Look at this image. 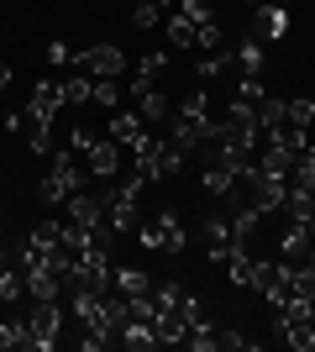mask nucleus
Segmentation results:
<instances>
[{"label": "nucleus", "instance_id": "nucleus-1", "mask_svg": "<svg viewBox=\"0 0 315 352\" xmlns=\"http://www.w3.org/2000/svg\"><path fill=\"white\" fill-rule=\"evenodd\" d=\"M84 184V168L74 163V147H58V153H47V174H43V200L47 206H69V195Z\"/></svg>", "mask_w": 315, "mask_h": 352}, {"label": "nucleus", "instance_id": "nucleus-2", "mask_svg": "<svg viewBox=\"0 0 315 352\" xmlns=\"http://www.w3.org/2000/svg\"><path fill=\"white\" fill-rule=\"evenodd\" d=\"M16 268H21V279H27V300H58L63 279L53 274V268H47V258H43V252L21 248V252H16Z\"/></svg>", "mask_w": 315, "mask_h": 352}, {"label": "nucleus", "instance_id": "nucleus-3", "mask_svg": "<svg viewBox=\"0 0 315 352\" xmlns=\"http://www.w3.org/2000/svg\"><path fill=\"white\" fill-rule=\"evenodd\" d=\"M289 279H294V263H289V258H263V263H253V289L263 294L273 310L289 300Z\"/></svg>", "mask_w": 315, "mask_h": 352}, {"label": "nucleus", "instance_id": "nucleus-4", "mask_svg": "<svg viewBox=\"0 0 315 352\" xmlns=\"http://www.w3.org/2000/svg\"><path fill=\"white\" fill-rule=\"evenodd\" d=\"M142 232V242H148L152 252H184L189 248V232H184V221H179V210H158V221H148V226H137Z\"/></svg>", "mask_w": 315, "mask_h": 352}, {"label": "nucleus", "instance_id": "nucleus-5", "mask_svg": "<svg viewBox=\"0 0 315 352\" xmlns=\"http://www.w3.org/2000/svg\"><path fill=\"white\" fill-rule=\"evenodd\" d=\"M74 69L90 74V79H121V74H126V53H121L116 43H95V47H84V53H74Z\"/></svg>", "mask_w": 315, "mask_h": 352}, {"label": "nucleus", "instance_id": "nucleus-6", "mask_svg": "<svg viewBox=\"0 0 315 352\" xmlns=\"http://www.w3.org/2000/svg\"><path fill=\"white\" fill-rule=\"evenodd\" d=\"M32 347L37 352H47L53 342H58V326H63V310H58V300H32Z\"/></svg>", "mask_w": 315, "mask_h": 352}, {"label": "nucleus", "instance_id": "nucleus-7", "mask_svg": "<svg viewBox=\"0 0 315 352\" xmlns=\"http://www.w3.org/2000/svg\"><path fill=\"white\" fill-rule=\"evenodd\" d=\"M237 248H242V232H237V221H231V216L205 221V258H210V263H226Z\"/></svg>", "mask_w": 315, "mask_h": 352}, {"label": "nucleus", "instance_id": "nucleus-8", "mask_svg": "<svg viewBox=\"0 0 315 352\" xmlns=\"http://www.w3.org/2000/svg\"><path fill=\"white\" fill-rule=\"evenodd\" d=\"M63 111V79H43V85H32V105L27 116L37 121V126H53V116Z\"/></svg>", "mask_w": 315, "mask_h": 352}, {"label": "nucleus", "instance_id": "nucleus-9", "mask_svg": "<svg viewBox=\"0 0 315 352\" xmlns=\"http://www.w3.org/2000/svg\"><path fill=\"white\" fill-rule=\"evenodd\" d=\"M126 89L137 95V116L142 121H163L168 116V100H163V89H158V79H142V74H137Z\"/></svg>", "mask_w": 315, "mask_h": 352}, {"label": "nucleus", "instance_id": "nucleus-10", "mask_svg": "<svg viewBox=\"0 0 315 352\" xmlns=\"http://www.w3.org/2000/svg\"><path fill=\"white\" fill-rule=\"evenodd\" d=\"M116 137H100V142L84 153V174H95V179H116L121 174V153H116Z\"/></svg>", "mask_w": 315, "mask_h": 352}, {"label": "nucleus", "instance_id": "nucleus-11", "mask_svg": "<svg viewBox=\"0 0 315 352\" xmlns=\"http://www.w3.org/2000/svg\"><path fill=\"white\" fill-rule=\"evenodd\" d=\"M284 32H289V11L284 6H273V0L268 6H253V37L257 43H273V37H284Z\"/></svg>", "mask_w": 315, "mask_h": 352}, {"label": "nucleus", "instance_id": "nucleus-12", "mask_svg": "<svg viewBox=\"0 0 315 352\" xmlns=\"http://www.w3.org/2000/svg\"><path fill=\"white\" fill-rule=\"evenodd\" d=\"M253 200H257V206H263V210H273V206H284V195H289V174H268V168H257V174H253Z\"/></svg>", "mask_w": 315, "mask_h": 352}, {"label": "nucleus", "instance_id": "nucleus-13", "mask_svg": "<svg viewBox=\"0 0 315 352\" xmlns=\"http://www.w3.org/2000/svg\"><path fill=\"white\" fill-rule=\"evenodd\" d=\"M210 137H215V121H210V116H179V121H174V142H179L184 147V153H195V147L200 142H210Z\"/></svg>", "mask_w": 315, "mask_h": 352}, {"label": "nucleus", "instance_id": "nucleus-14", "mask_svg": "<svg viewBox=\"0 0 315 352\" xmlns=\"http://www.w3.org/2000/svg\"><path fill=\"white\" fill-rule=\"evenodd\" d=\"M200 184H205V190L215 195V200H221V195H231V190H237V168H231L226 158H215V153H210V163L200 168Z\"/></svg>", "mask_w": 315, "mask_h": 352}, {"label": "nucleus", "instance_id": "nucleus-15", "mask_svg": "<svg viewBox=\"0 0 315 352\" xmlns=\"http://www.w3.org/2000/svg\"><path fill=\"white\" fill-rule=\"evenodd\" d=\"M110 137H116L121 147H137L148 137V121L137 116V111H116V116H110Z\"/></svg>", "mask_w": 315, "mask_h": 352}, {"label": "nucleus", "instance_id": "nucleus-16", "mask_svg": "<svg viewBox=\"0 0 315 352\" xmlns=\"http://www.w3.org/2000/svg\"><path fill=\"white\" fill-rule=\"evenodd\" d=\"M69 216H74L79 226H105V200H95V195L74 190V195H69Z\"/></svg>", "mask_w": 315, "mask_h": 352}, {"label": "nucleus", "instance_id": "nucleus-17", "mask_svg": "<svg viewBox=\"0 0 315 352\" xmlns=\"http://www.w3.org/2000/svg\"><path fill=\"white\" fill-rule=\"evenodd\" d=\"M152 331H158V347H174V342H184V337H189V321H184L179 310H158Z\"/></svg>", "mask_w": 315, "mask_h": 352}, {"label": "nucleus", "instance_id": "nucleus-18", "mask_svg": "<svg viewBox=\"0 0 315 352\" xmlns=\"http://www.w3.org/2000/svg\"><path fill=\"white\" fill-rule=\"evenodd\" d=\"M110 289L126 294V300H137V294H148V289H152V279L142 274V268H110Z\"/></svg>", "mask_w": 315, "mask_h": 352}, {"label": "nucleus", "instance_id": "nucleus-19", "mask_svg": "<svg viewBox=\"0 0 315 352\" xmlns=\"http://www.w3.org/2000/svg\"><path fill=\"white\" fill-rule=\"evenodd\" d=\"M116 342L132 347V352H148V347H158V331H152V321H126L116 331Z\"/></svg>", "mask_w": 315, "mask_h": 352}, {"label": "nucleus", "instance_id": "nucleus-20", "mask_svg": "<svg viewBox=\"0 0 315 352\" xmlns=\"http://www.w3.org/2000/svg\"><path fill=\"white\" fill-rule=\"evenodd\" d=\"M0 347L5 352H32V326L27 321H0Z\"/></svg>", "mask_w": 315, "mask_h": 352}, {"label": "nucleus", "instance_id": "nucleus-21", "mask_svg": "<svg viewBox=\"0 0 315 352\" xmlns=\"http://www.w3.org/2000/svg\"><path fill=\"white\" fill-rule=\"evenodd\" d=\"M90 100H95V79L74 69V79H63V105H90Z\"/></svg>", "mask_w": 315, "mask_h": 352}, {"label": "nucleus", "instance_id": "nucleus-22", "mask_svg": "<svg viewBox=\"0 0 315 352\" xmlns=\"http://www.w3.org/2000/svg\"><path fill=\"white\" fill-rule=\"evenodd\" d=\"M279 342H284V347H294V352H315V321H289Z\"/></svg>", "mask_w": 315, "mask_h": 352}, {"label": "nucleus", "instance_id": "nucleus-23", "mask_svg": "<svg viewBox=\"0 0 315 352\" xmlns=\"http://www.w3.org/2000/svg\"><path fill=\"white\" fill-rule=\"evenodd\" d=\"M16 300H27V279H21V268H0V305H16Z\"/></svg>", "mask_w": 315, "mask_h": 352}, {"label": "nucleus", "instance_id": "nucleus-24", "mask_svg": "<svg viewBox=\"0 0 315 352\" xmlns=\"http://www.w3.org/2000/svg\"><path fill=\"white\" fill-rule=\"evenodd\" d=\"M32 252H53V248H63V232H58V221H37L32 226V242H27Z\"/></svg>", "mask_w": 315, "mask_h": 352}, {"label": "nucleus", "instance_id": "nucleus-25", "mask_svg": "<svg viewBox=\"0 0 315 352\" xmlns=\"http://www.w3.org/2000/svg\"><path fill=\"white\" fill-rule=\"evenodd\" d=\"M253 263H257V258H247V248H237V252H231V258H226V274H231V284L253 289Z\"/></svg>", "mask_w": 315, "mask_h": 352}, {"label": "nucleus", "instance_id": "nucleus-26", "mask_svg": "<svg viewBox=\"0 0 315 352\" xmlns=\"http://www.w3.org/2000/svg\"><path fill=\"white\" fill-rule=\"evenodd\" d=\"M168 43H174V47H195V37H200V27H195V21H184V16L179 11H174V16H168Z\"/></svg>", "mask_w": 315, "mask_h": 352}, {"label": "nucleus", "instance_id": "nucleus-27", "mask_svg": "<svg viewBox=\"0 0 315 352\" xmlns=\"http://www.w3.org/2000/svg\"><path fill=\"white\" fill-rule=\"evenodd\" d=\"M305 248H310V226H305V221H289V232L279 236V252L294 258V252H305Z\"/></svg>", "mask_w": 315, "mask_h": 352}, {"label": "nucleus", "instance_id": "nucleus-28", "mask_svg": "<svg viewBox=\"0 0 315 352\" xmlns=\"http://www.w3.org/2000/svg\"><path fill=\"white\" fill-rule=\"evenodd\" d=\"M284 121H289V105L284 100H268V95L257 100V126H263V132H268V126H284Z\"/></svg>", "mask_w": 315, "mask_h": 352}, {"label": "nucleus", "instance_id": "nucleus-29", "mask_svg": "<svg viewBox=\"0 0 315 352\" xmlns=\"http://www.w3.org/2000/svg\"><path fill=\"white\" fill-rule=\"evenodd\" d=\"M237 63H242V74H263V43L257 37L237 43Z\"/></svg>", "mask_w": 315, "mask_h": 352}, {"label": "nucleus", "instance_id": "nucleus-30", "mask_svg": "<svg viewBox=\"0 0 315 352\" xmlns=\"http://www.w3.org/2000/svg\"><path fill=\"white\" fill-rule=\"evenodd\" d=\"M215 47H226V32H221V21H205L195 37V53H215Z\"/></svg>", "mask_w": 315, "mask_h": 352}, {"label": "nucleus", "instance_id": "nucleus-31", "mask_svg": "<svg viewBox=\"0 0 315 352\" xmlns=\"http://www.w3.org/2000/svg\"><path fill=\"white\" fill-rule=\"evenodd\" d=\"M226 63H231V53H226V47H215V53H200L195 74H200V79H215V74H221Z\"/></svg>", "mask_w": 315, "mask_h": 352}, {"label": "nucleus", "instance_id": "nucleus-32", "mask_svg": "<svg viewBox=\"0 0 315 352\" xmlns=\"http://www.w3.org/2000/svg\"><path fill=\"white\" fill-rule=\"evenodd\" d=\"M179 16H184V21H195V27L215 21V11H210V0H179Z\"/></svg>", "mask_w": 315, "mask_h": 352}, {"label": "nucleus", "instance_id": "nucleus-33", "mask_svg": "<svg viewBox=\"0 0 315 352\" xmlns=\"http://www.w3.org/2000/svg\"><path fill=\"white\" fill-rule=\"evenodd\" d=\"M226 121H237V126H257V105H253V100H242V95H237V100L226 105Z\"/></svg>", "mask_w": 315, "mask_h": 352}, {"label": "nucleus", "instance_id": "nucleus-34", "mask_svg": "<svg viewBox=\"0 0 315 352\" xmlns=\"http://www.w3.org/2000/svg\"><path fill=\"white\" fill-rule=\"evenodd\" d=\"M289 126H315V100H289Z\"/></svg>", "mask_w": 315, "mask_h": 352}, {"label": "nucleus", "instance_id": "nucleus-35", "mask_svg": "<svg viewBox=\"0 0 315 352\" xmlns=\"http://www.w3.org/2000/svg\"><path fill=\"white\" fill-rule=\"evenodd\" d=\"M158 16H163V0H137L132 21H137V27H158Z\"/></svg>", "mask_w": 315, "mask_h": 352}, {"label": "nucleus", "instance_id": "nucleus-36", "mask_svg": "<svg viewBox=\"0 0 315 352\" xmlns=\"http://www.w3.org/2000/svg\"><path fill=\"white\" fill-rule=\"evenodd\" d=\"M289 294H305V300H315V268H294V279H289Z\"/></svg>", "mask_w": 315, "mask_h": 352}, {"label": "nucleus", "instance_id": "nucleus-37", "mask_svg": "<svg viewBox=\"0 0 315 352\" xmlns=\"http://www.w3.org/2000/svg\"><path fill=\"white\" fill-rule=\"evenodd\" d=\"M184 342H189V347H195V352H210V347H215V331H210V321L189 326V337H184Z\"/></svg>", "mask_w": 315, "mask_h": 352}, {"label": "nucleus", "instance_id": "nucleus-38", "mask_svg": "<svg viewBox=\"0 0 315 352\" xmlns=\"http://www.w3.org/2000/svg\"><path fill=\"white\" fill-rule=\"evenodd\" d=\"M205 105H210V100H205V85H200V89H189V95H184L179 116H195V121H200V116H205Z\"/></svg>", "mask_w": 315, "mask_h": 352}, {"label": "nucleus", "instance_id": "nucleus-39", "mask_svg": "<svg viewBox=\"0 0 315 352\" xmlns=\"http://www.w3.org/2000/svg\"><path fill=\"white\" fill-rule=\"evenodd\" d=\"M137 74H142V79H163V74H168V58H163V53H148V58L137 63Z\"/></svg>", "mask_w": 315, "mask_h": 352}, {"label": "nucleus", "instance_id": "nucleus-40", "mask_svg": "<svg viewBox=\"0 0 315 352\" xmlns=\"http://www.w3.org/2000/svg\"><path fill=\"white\" fill-rule=\"evenodd\" d=\"M116 79H95V105H105V111H116Z\"/></svg>", "mask_w": 315, "mask_h": 352}, {"label": "nucleus", "instance_id": "nucleus-41", "mask_svg": "<svg viewBox=\"0 0 315 352\" xmlns=\"http://www.w3.org/2000/svg\"><path fill=\"white\" fill-rule=\"evenodd\" d=\"M215 347H226V352H247L253 342L242 337V331H215Z\"/></svg>", "mask_w": 315, "mask_h": 352}, {"label": "nucleus", "instance_id": "nucleus-42", "mask_svg": "<svg viewBox=\"0 0 315 352\" xmlns=\"http://www.w3.org/2000/svg\"><path fill=\"white\" fill-rule=\"evenodd\" d=\"M32 153H37V158L53 153V137H47V126H37V121H32Z\"/></svg>", "mask_w": 315, "mask_h": 352}, {"label": "nucleus", "instance_id": "nucleus-43", "mask_svg": "<svg viewBox=\"0 0 315 352\" xmlns=\"http://www.w3.org/2000/svg\"><path fill=\"white\" fill-rule=\"evenodd\" d=\"M95 142H100V137H95L90 126H74V153H90Z\"/></svg>", "mask_w": 315, "mask_h": 352}, {"label": "nucleus", "instance_id": "nucleus-44", "mask_svg": "<svg viewBox=\"0 0 315 352\" xmlns=\"http://www.w3.org/2000/svg\"><path fill=\"white\" fill-rule=\"evenodd\" d=\"M11 85V63H0V89Z\"/></svg>", "mask_w": 315, "mask_h": 352}, {"label": "nucleus", "instance_id": "nucleus-45", "mask_svg": "<svg viewBox=\"0 0 315 352\" xmlns=\"http://www.w3.org/2000/svg\"><path fill=\"white\" fill-rule=\"evenodd\" d=\"M247 6H268V0H247Z\"/></svg>", "mask_w": 315, "mask_h": 352}, {"label": "nucleus", "instance_id": "nucleus-46", "mask_svg": "<svg viewBox=\"0 0 315 352\" xmlns=\"http://www.w3.org/2000/svg\"><path fill=\"white\" fill-rule=\"evenodd\" d=\"M273 6H284V0H273Z\"/></svg>", "mask_w": 315, "mask_h": 352}]
</instances>
